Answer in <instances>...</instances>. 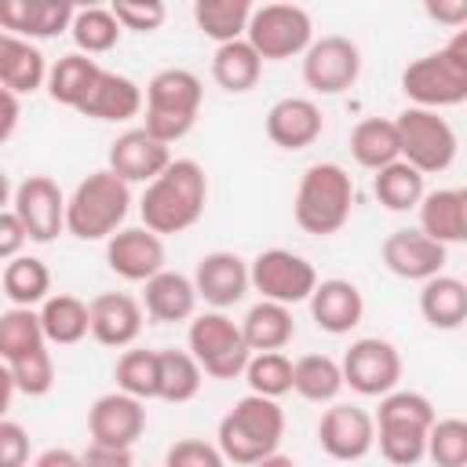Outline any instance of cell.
I'll use <instances>...</instances> for the list:
<instances>
[{
  "label": "cell",
  "instance_id": "47",
  "mask_svg": "<svg viewBox=\"0 0 467 467\" xmlns=\"http://www.w3.org/2000/svg\"><path fill=\"white\" fill-rule=\"evenodd\" d=\"M164 467H226V456L204 438H179L164 452Z\"/></svg>",
  "mask_w": 467,
  "mask_h": 467
},
{
  "label": "cell",
  "instance_id": "14",
  "mask_svg": "<svg viewBox=\"0 0 467 467\" xmlns=\"http://www.w3.org/2000/svg\"><path fill=\"white\" fill-rule=\"evenodd\" d=\"M66 204L69 197L51 175H26L11 193V212L22 219L29 241L36 244H47L66 230Z\"/></svg>",
  "mask_w": 467,
  "mask_h": 467
},
{
  "label": "cell",
  "instance_id": "40",
  "mask_svg": "<svg viewBox=\"0 0 467 467\" xmlns=\"http://www.w3.org/2000/svg\"><path fill=\"white\" fill-rule=\"evenodd\" d=\"M120 33L124 26L117 22L113 7H77V18L69 26V36L80 55H106L109 47H117Z\"/></svg>",
  "mask_w": 467,
  "mask_h": 467
},
{
  "label": "cell",
  "instance_id": "46",
  "mask_svg": "<svg viewBox=\"0 0 467 467\" xmlns=\"http://www.w3.org/2000/svg\"><path fill=\"white\" fill-rule=\"evenodd\" d=\"M113 15L131 33H153L164 26L168 7L161 0H113Z\"/></svg>",
  "mask_w": 467,
  "mask_h": 467
},
{
  "label": "cell",
  "instance_id": "45",
  "mask_svg": "<svg viewBox=\"0 0 467 467\" xmlns=\"http://www.w3.org/2000/svg\"><path fill=\"white\" fill-rule=\"evenodd\" d=\"M4 372L15 383V390H22L29 398H40V394H47L55 387V361H51V350L47 347L36 350V354L18 358L11 365H4Z\"/></svg>",
  "mask_w": 467,
  "mask_h": 467
},
{
  "label": "cell",
  "instance_id": "21",
  "mask_svg": "<svg viewBox=\"0 0 467 467\" xmlns=\"http://www.w3.org/2000/svg\"><path fill=\"white\" fill-rule=\"evenodd\" d=\"M77 7L69 0H7L0 7L4 33H15L22 40H47L73 26Z\"/></svg>",
  "mask_w": 467,
  "mask_h": 467
},
{
  "label": "cell",
  "instance_id": "16",
  "mask_svg": "<svg viewBox=\"0 0 467 467\" xmlns=\"http://www.w3.org/2000/svg\"><path fill=\"white\" fill-rule=\"evenodd\" d=\"M106 263L117 277L146 285L157 277L164 266V237L146 230V226H124L106 241Z\"/></svg>",
  "mask_w": 467,
  "mask_h": 467
},
{
  "label": "cell",
  "instance_id": "1",
  "mask_svg": "<svg viewBox=\"0 0 467 467\" xmlns=\"http://www.w3.org/2000/svg\"><path fill=\"white\" fill-rule=\"evenodd\" d=\"M208 204V179L204 168L190 157H175L146 190L139 201V215L142 226L168 237V234H182L190 230Z\"/></svg>",
  "mask_w": 467,
  "mask_h": 467
},
{
  "label": "cell",
  "instance_id": "30",
  "mask_svg": "<svg viewBox=\"0 0 467 467\" xmlns=\"http://www.w3.org/2000/svg\"><path fill=\"white\" fill-rule=\"evenodd\" d=\"M241 332H244V343L252 347V354H266V350H285L292 343L296 321H292V310L285 303L259 299L255 306H248Z\"/></svg>",
  "mask_w": 467,
  "mask_h": 467
},
{
  "label": "cell",
  "instance_id": "32",
  "mask_svg": "<svg viewBox=\"0 0 467 467\" xmlns=\"http://www.w3.org/2000/svg\"><path fill=\"white\" fill-rule=\"evenodd\" d=\"M40 325H44L47 343L73 347L91 332V303L69 292H55L47 303H40Z\"/></svg>",
  "mask_w": 467,
  "mask_h": 467
},
{
  "label": "cell",
  "instance_id": "33",
  "mask_svg": "<svg viewBox=\"0 0 467 467\" xmlns=\"http://www.w3.org/2000/svg\"><path fill=\"white\" fill-rule=\"evenodd\" d=\"M99 73H102V66L91 55H80V51L62 55L51 66V73H47V95H51V102L69 106V109H80V102L88 99V91L99 80Z\"/></svg>",
  "mask_w": 467,
  "mask_h": 467
},
{
  "label": "cell",
  "instance_id": "15",
  "mask_svg": "<svg viewBox=\"0 0 467 467\" xmlns=\"http://www.w3.org/2000/svg\"><path fill=\"white\" fill-rule=\"evenodd\" d=\"M317 445L325 449V456H332L339 463L365 460L376 445V416L365 412L361 405L336 401L332 409H325V416L317 423Z\"/></svg>",
  "mask_w": 467,
  "mask_h": 467
},
{
  "label": "cell",
  "instance_id": "23",
  "mask_svg": "<svg viewBox=\"0 0 467 467\" xmlns=\"http://www.w3.org/2000/svg\"><path fill=\"white\" fill-rule=\"evenodd\" d=\"M310 317L328 336H347L365 317V296L347 277H328L310 296Z\"/></svg>",
  "mask_w": 467,
  "mask_h": 467
},
{
  "label": "cell",
  "instance_id": "4",
  "mask_svg": "<svg viewBox=\"0 0 467 467\" xmlns=\"http://www.w3.org/2000/svg\"><path fill=\"white\" fill-rule=\"evenodd\" d=\"M128 208H131V186L117 171L99 168L88 179H80L77 190L69 193L66 234L80 241H109L117 230H124L120 223L128 219Z\"/></svg>",
  "mask_w": 467,
  "mask_h": 467
},
{
  "label": "cell",
  "instance_id": "49",
  "mask_svg": "<svg viewBox=\"0 0 467 467\" xmlns=\"http://www.w3.org/2000/svg\"><path fill=\"white\" fill-rule=\"evenodd\" d=\"M26 241H29V230H26V226H22V219L7 208V212L0 215V255H4V263L18 259Z\"/></svg>",
  "mask_w": 467,
  "mask_h": 467
},
{
  "label": "cell",
  "instance_id": "53",
  "mask_svg": "<svg viewBox=\"0 0 467 467\" xmlns=\"http://www.w3.org/2000/svg\"><path fill=\"white\" fill-rule=\"evenodd\" d=\"M0 106H4V124H0V139L7 142L15 135V124H18V95L0 88Z\"/></svg>",
  "mask_w": 467,
  "mask_h": 467
},
{
  "label": "cell",
  "instance_id": "28",
  "mask_svg": "<svg viewBox=\"0 0 467 467\" xmlns=\"http://www.w3.org/2000/svg\"><path fill=\"white\" fill-rule=\"evenodd\" d=\"M350 153L361 168L383 171L387 164L401 161V139H398V120L387 117H365L350 131Z\"/></svg>",
  "mask_w": 467,
  "mask_h": 467
},
{
  "label": "cell",
  "instance_id": "17",
  "mask_svg": "<svg viewBox=\"0 0 467 467\" xmlns=\"http://www.w3.org/2000/svg\"><path fill=\"white\" fill-rule=\"evenodd\" d=\"M379 255H383V266L394 274V277H405V281H431L441 274L445 266V244H438L434 237H427L420 226L409 230H394L383 237L379 244Z\"/></svg>",
  "mask_w": 467,
  "mask_h": 467
},
{
  "label": "cell",
  "instance_id": "29",
  "mask_svg": "<svg viewBox=\"0 0 467 467\" xmlns=\"http://www.w3.org/2000/svg\"><path fill=\"white\" fill-rule=\"evenodd\" d=\"M420 314L431 328L452 332L467 321V285L460 277L438 274L431 281H423L420 288Z\"/></svg>",
  "mask_w": 467,
  "mask_h": 467
},
{
  "label": "cell",
  "instance_id": "5",
  "mask_svg": "<svg viewBox=\"0 0 467 467\" xmlns=\"http://www.w3.org/2000/svg\"><path fill=\"white\" fill-rule=\"evenodd\" d=\"M350 208H354V179L347 175L343 164L317 161L303 171L296 204H292L303 234H314V237L339 234L350 219Z\"/></svg>",
  "mask_w": 467,
  "mask_h": 467
},
{
  "label": "cell",
  "instance_id": "11",
  "mask_svg": "<svg viewBox=\"0 0 467 467\" xmlns=\"http://www.w3.org/2000/svg\"><path fill=\"white\" fill-rule=\"evenodd\" d=\"M248 266H252V288L270 303H285V306L310 303L314 288L321 285L317 270L288 248H266Z\"/></svg>",
  "mask_w": 467,
  "mask_h": 467
},
{
  "label": "cell",
  "instance_id": "56",
  "mask_svg": "<svg viewBox=\"0 0 467 467\" xmlns=\"http://www.w3.org/2000/svg\"><path fill=\"white\" fill-rule=\"evenodd\" d=\"M460 241L467 244V186H460Z\"/></svg>",
  "mask_w": 467,
  "mask_h": 467
},
{
  "label": "cell",
  "instance_id": "52",
  "mask_svg": "<svg viewBox=\"0 0 467 467\" xmlns=\"http://www.w3.org/2000/svg\"><path fill=\"white\" fill-rule=\"evenodd\" d=\"M33 467H84V460H80V452H73V449H44V452L33 460Z\"/></svg>",
  "mask_w": 467,
  "mask_h": 467
},
{
  "label": "cell",
  "instance_id": "43",
  "mask_svg": "<svg viewBox=\"0 0 467 467\" xmlns=\"http://www.w3.org/2000/svg\"><path fill=\"white\" fill-rule=\"evenodd\" d=\"M292 368L296 361H288V354L281 350H266V354H252L244 379H248V394H263V398H281L292 390Z\"/></svg>",
  "mask_w": 467,
  "mask_h": 467
},
{
  "label": "cell",
  "instance_id": "18",
  "mask_svg": "<svg viewBox=\"0 0 467 467\" xmlns=\"http://www.w3.org/2000/svg\"><path fill=\"white\" fill-rule=\"evenodd\" d=\"M146 431V405L124 390H109L95 398L88 409V434L95 445H117L131 449Z\"/></svg>",
  "mask_w": 467,
  "mask_h": 467
},
{
  "label": "cell",
  "instance_id": "12",
  "mask_svg": "<svg viewBox=\"0 0 467 467\" xmlns=\"http://www.w3.org/2000/svg\"><path fill=\"white\" fill-rule=\"evenodd\" d=\"M343 379L361 398H387L401 383V354L390 339L361 336L343 354Z\"/></svg>",
  "mask_w": 467,
  "mask_h": 467
},
{
  "label": "cell",
  "instance_id": "6",
  "mask_svg": "<svg viewBox=\"0 0 467 467\" xmlns=\"http://www.w3.org/2000/svg\"><path fill=\"white\" fill-rule=\"evenodd\" d=\"M201 102H204L201 77L193 69L168 66V69L153 73L146 84V124L142 128L153 139L171 146L190 135V128L197 124V113H201Z\"/></svg>",
  "mask_w": 467,
  "mask_h": 467
},
{
  "label": "cell",
  "instance_id": "42",
  "mask_svg": "<svg viewBox=\"0 0 467 467\" xmlns=\"http://www.w3.org/2000/svg\"><path fill=\"white\" fill-rule=\"evenodd\" d=\"M204 383V368L190 350H161V401H190Z\"/></svg>",
  "mask_w": 467,
  "mask_h": 467
},
{
  "label": "cell",
  "instance_id": "20",
  "mask_svg": "<svg viewBox=\"0 0 467 467\" xmlns=\"http://www.w3.org/2000/svg\"><path fill=\"white\" fill-rule=\"evenodd\" d=\"M171 150L168 142L153 139L146 128H128L124 135L113 139L109 146V171H117L128 186L131 182H153L168 164H171Z\"/></svg>",
  "mask_w": 467,
  "mask_h": 467
},
{
  "label": "cell",
  "instance_id": "9",
  "mask_svg": "<svg viewBox=\"0 0 467 467\" xmlns=\"http://www.w3.org/2000/svg\"><path fill=\"white\" fill-rule=\"evenodd\" d=\"M394 120H398V139H401V161H409L416 171L434 175V171H445L456 161L460 142H456L452 124L441 113L409 106Z\"/></svg>",
  "mask_w": 467,
  "mask_h": 467
},
{
  "label": "cell",
  "instance_id": "36",
  "mask_svg": "<svg viewBox=\"0 0 467 467\" xmlns=\"http://www.w3.org/2000/svg\"><path fill=\"white\" fill-rule=\"evenodd\" d=\"M343 387H347V379H343V365L336 358H328V354H303V358H296L292 390L303 401H314V405L336 401V394Z\"/></svg>",
  "mask_w": 467,
  "mask_h": 467
},
{
  "label": "cell",
  "instance_id": "19",
  "mask_svg": "<svg viewBox=\"0 0 467 467\" xmlns=\"http://www.w3.org/2000/svg\"><path fill=\"white\" fill-rule=\"evenodd\" d=\"M193 285H197V296L208 306L226 310V306L241 303L248 296V288H252V266L237 252H208V255L197 259Z\"/></svg>",
  "mask_w": 467,
  "mask_h": 467
},
{
  "label": "cell",
  "instance_id": "3",
  "mask_svg": "<svg viewBox=\"0 0 467 467\" xmlns=\"http://www.w3.org/2000/svg\"><path fill=\"white\" fill-rule=\"evenodd\" d=\"M438 423V412L420 390H390L379 398L376 412V445L379 456L394 467H416L427 460V438Z\"/></svg>",
  "mask_w": 467,
  "mask_h": 467
},
{
  "label": "cell",
  "instance_id": "51",
  "mask_svg": "<svg viewBox=\"0 0 467 467\" xmlns=\"http://www.w3.org/2000/svg\"><path fill=\"white\" fill-rule=\"evenodd\" d=\"M80 460H84V467H135V460H131V449H117V445H88L84 452H80Z\"/></svg>",
  "mask_w": 467,
  "mask_h": 467
},
{
  "label": "cell",
  "instance_id": "10",
  "mask_svg": "<svg viewBox=\"0 0 467 467\" xmlns=\"http://www.w3.org/2000/svg\"><path fill=\"white\" fill-rule=\"evenodd\" d=\"M401 91L420 109H445L467 102V69L441 47L431 55H420L401 73Z\"/></svg>",
  "mask_w": 467,
  "mask_h": 467
},
{
  "label": "cell",
  "instance_id": "41",
  "mask_svg": "<svg viewBox=\"0 0 467 467\" xmlns=\"http://www.w3.org/2000/svg\"><path fill=\"white\" fill-rule=\"evenodd\" d=\"M416 212H420V230L427 237H434L445 248L460 241V186L431 190Z\"/></svg>",
  "mask_w": 467,
  "mask_h": 467
},
{
  "label": "cell",
  "instance_id": "31",
  "mask_svg": "<svg viewBox=\"0 0 467 467\" xmlns=\"http://www.w3.org/2000/svg\"><path fill=\"white\" fill-rule=\"evenodd\" d=\"M263 77V58L248 40H234V44H219L212 55V80L230 91V95H244L259 84Z\"/></svg>",
  "mask_w": 467,
  "mask_h": 467
},
{
  "label": "cell",
  "instance_id": "50",
  "mask_svg": "<svg viewBox=\"0 0 467 467\" xmlns=\"http://www.w3.org/2000/svg\"><path fill=\"white\" fill-rule=\"evenodd\" d=\"M423 11L438 26H449L452 33L467 26V0H423Z\"/></svg>",
  "mask_w": 467,
  "mask_h": 467
},
{
  "label": "cell",
  "instance_id": "2",
  "mask_svg": "<svg viewBox=\"0 0 467 467\" xmlns=\"http://www.w3.org/2000/svg\"><path fill=\"white\" fill-rule=\"evenodd\" d=\"M281 438H285V409L274 398L244 394L219 420L215 445L223 449L226 463L252 467V463L274 456L281 449Z\"/></svg>",
  "mask_w": 467,
  "mask_h": 467
},
{
  "label": "cell",
  "instance_id": "26",
  "mask_svg": "<svg viewBox=\"0 0 467 467\" xmlns=\"http://www.w3.org/2000/svg\"><path fill=\"white\" fill-rule=\"evenodd\" d=\"M197 299H201V296H197L193 277H186V274H179V270H161V274L150 277L146 288H142V310H146L153 321H161V325H175V321L193 317Z\"/></svg>",
  "mask_w": 467,
  "mask_h": 467
},
{
  "label": "cell",
  "instance_id": "48",
  "mask_svg": "<svg viewBox=\"0 0 467 467\" xmlns=\"http://www.w3.org/2000/svg\"><path fill=\"white\" fill-rule=\"evenodd\" d=\"M29 463V434L22 423H0V467H26Z\"/></svg>",
  "mask_w": 467,
  "mask_h": 467
},
{
  "label": "cell",
  "instance_id": "35",
  "mask_svg": "<svg viewBox=\"0 0 467 467\" xmlns=\"http://www.w3.org/2000/svg\"><path fill=\"white\" fill-rule=\"evenodd\" d=\"M0 288L7 296L11 306H36L51 299V270L44 259L36 255H18L11 263H4L0 274Z\"/></svg>",
  "mask_w": 467,
  "mask_h": 467
},
{
  "label": "cell",
  "instance_id": "25",
  "mask_svg": "<svg viewBox=\"0 0 467 467\" xmlns=\"http://www.w3.org/2000/svg\"><path fill=\"white\" fill-rule=\"evenodd\" d=\"M142 109H146L142 88H139L131 77H124V73L102 69L77 113H84V117H91V120H131V117H139Z\"/></svg>",
  "mask_w": 467,
  "mask_h": 467
},
{
  "label": "cell",
  "instance_id": "24",
  "mask_svg": "<svg viewBox=\"0 0 467 467\" xmlns=\"http://www.w3.org/2000/svg\"><path fill=\"white\" fill-rule=\"evenodd\" d=\"M142 332V303L128 292H102L91 299V336L102 347H131Z\"/></svg>",
  "mask_w": 467,
  "mask_h": 467
},
{
  "label": "cell",
  "instance_id": "34",
  "mask_svg": "<svg viewBox=\"0 0 467 467\" xmlns=\"http://www.w3.org/2000/svg\"><path fill=\"white\" fill-rule=\"evenodd\" d=\"M252 11L255 7L248 0H197L193 4V22L219 47V44L244 40L248 22H252Z\"/></svg>",
  "mask_w": 467,
  "mask_h": 467
},
{
  "label": "cell",
  "instance_id": "38",
  "mask_svg": "<svg viewBox=\"0 0 467 467\" xmlns=\"http://www.w3.org/2000/svg\"><path fill=\"white\" fill-rule=\"evenodd\" d=\"M47 347V336H44V325H40V310L33 306H7L0 314V358L4 365L26 358V354H36Z\"/></svg>",
  "mask_w": 467,
  "mask_h": 467
},
{
  "label": "cell",
  "instance_id": "39",
  "mask_svg": "<svg viewBox=\"0 0 467 467\" xmlns=\"http://www.w3.org/2000/svg\"><path fill=\"white\" fill-rule=\"evenodd\" d=\"M117 390L150 401L161 398V350H124L113 368Z\"/></svg>",
  "mask_w": 467,
  "mask_h": 467
},
{
  "label": "cell",
  "instance_id": "37",
  "mask_svg": "<svg viewBox=\"0 0 467 467\" xmlns=\"http://www.w3.org/2000/svg\"><path fill=\"white\" fill-rule=\"evenodd\" d=\"M372 193H376V201H379L387 212L420 208L423 197H427L423 171H416L409 161H394V164H387L383 171L372 175Z\"/></svg>",
  "mask_w": 467,
  "mask_h": 467
},
{
  "label": "cell",
  "instance_id": "7",
  "mask_svg": "<svg viewBox=\"0 0 467 467\" xmlns=\"http://www.w3.org/2000/svg\"><path fill=\"white\" fill-rule=\"evenodd\" d=\"M186 350L197 358V365L212 379L244 376V368L252 361V347L244 343L241 325L234 317H226L223 310H208V314H197L190 321V328H186Z\"/></svg>",
  "mask_w": 467,
  "mask_h": 467
},
{
  "label": "cell",
  "instance_id": "44",
  "mask_svg": "<svg viewBox=\"0 0 467 467\" xmlns=\"http://www.w3.org/2000/svg\"><path fill=\"white\" fill-rule=\"evenodd\" d=\"M427 460L434 467H467V420H438L427 438Z\"/></svg>",
  "mask_w": 467,
  "mask_h": 467
},
{
  "label": "cell",
  "instance_id": "55",
  "mask_svg": "<svg viewBox=\"0 0 467 467\" xmlns=\"http://www.w3.org/2000/svg\"><path fill=\"white\" fill-rule=\"evenodd\" d=\"M252 467H296V460L285 456V452H274V456H266V460H259V463H252Z\"/></svg>",
  "mask_w": 467,
  "mask_h": 467
},
{
  "label": "cell",
  "instance_id": "13",
  "mask_svg": "<svg viewBox=\"0 0 467 467\" xmlns=\"http://www.w3.org/2000/svg\"><path fill=\"white\" fill-rule=\"evenodd\" d=\"M361 77V51L350 36L328 33L303 55V84L317 95H343Z\"/></svg>",
  "mask_w": 467,
  "mask_h": 467
},
{
  "label": "cell",
  "instance_id": "54",
  "mask_svg": "<svg viewBox=\"0 0 467 467\" xmlns=\"http://www.w3.org/2000/svg\"><path fill=\"white\" fill-rule=\"evenodd\" d=\"M445 51H449V55H452V58H456L463 69H467V26H463V29H456V33L449 36Z\"/></svg>",
  "mask_w": 467,
  "mask_h": 467
},
{
  "label": "cell",
  "instance_id": "22",
  "mask_svg": "<svg viewBox=\"0 0 467 467\" xmlns=\"http://www.w3.org/2000/svg\"><path fill=\"white\" fill-rule=\"evenodd\" d=\"M321 128H325V117L314 99L288 95L266 109V139L281 150H306L310 142H317Z\"/></svg>",
  "mask_w": 467,
  "mask_h": 467
},
{
  "label": "cell",
  "instance_id": "8",
  "mask_svg": "<svg viewBox=\"0 0 467 467\" xmlns=\"http://www.w3.org/2000/svg\"><path fill=\"white\" fill-rule=\"evenodd\" d=\"M244 40L259 51L263 62H281L292 55H306L314 44V22L310 11L299 4H263L252 11Z\"/></svg>",
  "mask_w": 467,
  "mask_h": 467
},
{
  "label": "cell",
  "instance_id": "27",
  "mask_svg": "<svg viewBox=\"0 0 467 467\" xmlns=\"http://www.w3.org/2000/svg\"><path fill=\"white\" fill-rule=\"evenodd\" d=\"M47 62L33 40H22L15 33H0V84L15 95H33L47 84Z\"/></svg>",
  "mask_w": 467,
  "mask_h": 467
}]
</instances>
